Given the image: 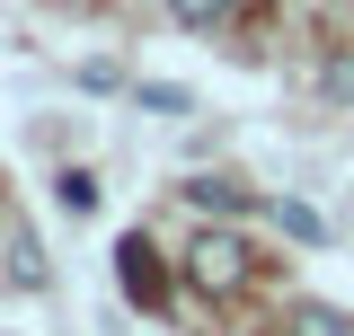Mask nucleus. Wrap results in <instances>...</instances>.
I'll return each mask as SVG.
<instances>
[{
    "instance_id": "nucleus-1",
    "label": "nucleus",
    "mask_w": 354,
    "mask_h": 336,
    "mask_svg": "<svg viewBox=\"0 0 354 336\" xmlns=\"http://www.w3.org/2000/svg\"><path fill=\"white\" fill-rule=\"evenodd\" d=\"M248 274H257V265H248V239H230V230H204V239L186 248V283H195L204 301L248 292Z\"/></svg>"
},
{
    "instance_id": "nucleus-2",
    "label": "nucleus",
    "mask_w": 354,
    "mask_h": 336,
    "mask_svg": "<svg viewBox=\"0 0 354 336\" xmlns=\"http://www.w3.org/2000/svg\"><path fill=\"white\" fill-rule=\"evenodd\" d=\"M115 283H124L142 310H169V274H160V248L133 230V239H115Z\"/></svg>"
},
{
    "instance_id": "nucleus-3",
    "label": "nucleus",
    "mask_w": 354,
    "mask_h": 336,
    "mask_svg": "<svg viewBox=\"0 0 354 336\" xmlns=\"http://www.w3.org/2000/svg\"><path fill=\"white\" fill-rule=\"evenodd\" d=\"M283 336H354V319H346V310H328V301H301Z\"/></svg>"
},
{
    "instance_id": "nucleus-4",
    "label": "nucleus",
    "mask_w": 354,
    "mask_h": 336,
    "mask_svg": "<svg viewBox=\"0 0 354 336\" xmlns=\"http://www.w3.org/2000/svg\"><path fill=\"white\" fill-rule=\"evenodd\" d=\"M186 204H195V212H239L248 195H239V186H221V177H195V186H186Z\"/></svg>"
},
{
    "instance_id": "nucleus-5",
    "label": "nucleus",
    "mask_w": 354,
    "mask_h": 336,
    "mask_svg": "<svg viewBox=\"0 0 354 336\" xmlns=\"http://www.w3.org/2000/svg\"><path fill=\"white\" fill-rule=\"evenodd\" d=\"M169 9H177V27H230L239 0H169Z\"/></svg>"
},
{
    "instance_id": "nucleus-6",
    "label": "nucleus",
    "mask_w": 354,
    "mask_h": 336,
    "mask_svg": "<svg viewBox=\"0 0 354 336\" xmlns=\"http://www.w3.org/2000/svg\"><path fill=\"white\" fill-rule=\"evenodd\" d=\"M53 204H62V212H88V204H97V177H88V168H62Z\"/></svg>"
},
{
    "instance_id": "nucleus-7",
    "label": "nucleus",
    "mask_w": 354,
    "mask_h": 336,
    "mask_svg": "<svg viewBox=\"0 0 354 336\" xmlns=\"http://www.w3.org/2000/svg\"><path fill=\"white\" fill-rule=\"evenodd\" d=\"M9 274H18L27 292H44V248H36V239H18V248H9Z\"/></svg>"
},
{
    "instance_id": "nucleus-8",
    "label": "nucleus",
    "mask_w": 354,
    "mask_h": 336,
    "mask_svg": "<svg viewBox=\"0 0 354 336\" xmlns=\"http://www.w3.org/2000/svg\"><path fill=\"white\" fill-rule=\"evenodd\" d=\"M328 97H354V53H328V71H319Z\"/></svg>"
}]
</instances>
